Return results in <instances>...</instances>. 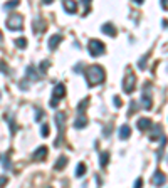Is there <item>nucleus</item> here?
I'll use <instances>...</instances> for the list:
<instances>
[{
  "label": "nucleus",
  "mask_w": 168,
  "mask_h": 188,
  "mask_svg": "<svg viewBox=\"0 0 168 188\" xmlns=\"http://www.w3.org/2000/svg\"><path fill=\"white\" fill-rule=\"evenodd\" d=\"M86 81H88V86H98L104 81V69L101 66L94 64V66H89L86 69Z\"/></svg>",
  "instance_id": "1"
},
{
  "label": "nucleus",
  "mask_w": 168,
  "mask_h": 188,
  "mask_svg": "<svg viewBox=\"0 0 168 188\" xmlns=\"http://www.w3.org/2000/svg\"><path fill=\"white\" fill-rule=\"evenodd\" d=\"M88 51L93 57H98L104 52V44L101 42V40L93 39V40H89V44H88Z\"/></svg>",
  "instance_id": "2"
},
{
  "label": "nucleus",
  "mask_w": 168,
  "mask_h": 188,
  "mask_svg": "<svg viewBox=\"0 0 168 188\" xmlns=\"http://www.w3.org/2000/svg\"><path fill=\"white\" fill-rule=\"evenodd\" d=\"M22 24H24V19L20 14H12L9 19H7V27L10 30H20L22 29Z\"/></svg>",
  "instance_id": "3"
},
{
  "label": "nucleus",
  "mask_w": 168,
  "mask_h": 188,
  "mask_svg": "<svg viewBox=\"0 0 168 188\" xmlns=\"http://www.w3.org/2000/svg\"><path fill=\"white\" fill-rule=\"evenodd\" d=\"M134 87H136V76H134L133 72H128V76L125 77L123 91H125V93H128V94H131L134 91Z\"/></svg>",
  "instance_id": "4"
},
{
  "label": "nucleus",
  "mask_w": 168,
  "mask_h": 188,
  "mask_svg": "<svg viewBox=\"0 0 168 188\" xmlns=\"http://www.w3.org/2000/svg\"><path fill=\"white\" fill-rule=\"evenodd\" d=\"M52 101H51V106L52 108H56L57 106V101L59 99H62L64 96H66V87H64V84H57L56 87H54V91H52Z\"/></svg>",
  "instance_id": "5"
},
{
  "label": "nucleus",
  "mask_w": 168,
  "mask_h": 188,
  "mask_svg": "<svg viewBox=\"0 0 168 188\" xmlns=\"http://www.w3.org/2000/svg\"><path fill=\"white\" fill-rule=\"evenodd\" d=\"M151 181H153L155 186H161V185H165V181H166V175L158 170L157 173L153 175V180H151Z\"/></svg>",
  "instance_id": "6"
},
{
  "label": "nucleus",
  "mask_w": 168,
  "mask_h": 188,
  "mask_svg": "<svg viewBox=\"0 0 168 188\" xmlns=\"http://www.w3.org/2000/svg\"><path fill=\"white\" fill-rule=\"evenodd\" d=\"M151 119L150 118H140L138 119V123H136V126H138V129L140 131H146V129H150L151 128Z\"/></svg>",
  "instance_id": "7"
},
{
  "label": "nucleus",
  "mask_w": 168,
  "mask_h": 188,
  "mask_svg": "<svg viewBox=\"0 0 168 188\" xmlns=\"http://www.w3.org/2000/svg\"><path fill=\"white\" fill-rule=\"evenodd\" d=\"M61 40H62V35H61V34L52 35L51 39H49V49H51V51H54V49L57 47V45L61 44Z\"/></svg>",
  "instance_id": "8"
},
{
  "label": "nucleus",
  "mask_w": 168,
  "mask_h": 188,
  "mask_svg": "<svg viewBox=\"0 0 168 188\" xmlns=\"http://www.w3.org/2000/svg\"><path fill=\"white\" fill-rule=\"evenodd\" d=\"M101 30H103L106 35H109V37H114V35H116V29H114V25H113V24H109V22L104 24V25L101 27Z\"/></svg>",
  "instance_id": "9"
},
{
  "label": "nucleus",
  "mask_w": 168,
  "mask_h": 188,
  "mask_svg": "<svg viewBox=\"0 0 168 188\" xmlns=\"http://www.w3.org/2000/svg\"><path fill=\"white\" fill-rule=\"evenodd\" d=\"M46 156H47V148H46V146H40L37 151L32 154V158H34V160H37V161L39 160H44Z\"/></svg>",
  "instance_id": "10"
},
{
  "label": "nucleus",
  "mask_w": 168,
  "mask_h": 188,
  "mask_svg": "<svg viewBox=\"0 0 168 188\" xmlns=\"http://www.w3.org/2000/svg\"><path fill=\"white\" fill-rule=\"evenodd\" d=\"M62 7H64V10L67 12V14H74V12L77 10V3L76 2H69V0L62 3Z\"/></svg>",
  "instance_id": "11"
},
{
  "label": "nucleus",
  "mask_w": 168,
  "mask_h": 188,
  "mask_svg": "<svg viewBox=\"0 0 168 188\" xmlns=\"http://www.w3.org/2000/svg\"><path fill=\"white\" fill-rule=\"evenodd\" d=\"M129 135H131V128L128 124H123L120 128V138L121 140H126V138H129Z\"/></svg>",
  "instance_id": "12"
},
{
  "label": "nucleus",
  "mask_w": 168,
  "mask_h": 188,
  "mask_svg": "<svg viewBox=\"0 0 168 188\" xmlns=\"http://www.w3.org/2000/svg\"><path fill=\"white\" fill-rule=\"evenodd\" d=\"M32 27H34V30H35V32H42L44 29H46V24H44V20H42V19H37V20H34Z\"/></svg>",
  "instance_id": "13"
},
{
  "label": "nucleus",
  "mask_w": 168,
  "mask_h": 188,
  "mask_svg": "<svg viewBox=\"0 0 168 188\" xmlns=\"http://www.w3.org/2000/svg\"><path fill=\"white\" fill-rule=\"evenodd\" d=\"M86 124H88V118H86V116H79V118L74 121V128H77V129L84 128Z\"/></svg>",
  "instance_id": "14"
},
{
  "label": "nucleus",
  "mask_w": 168,
  "mask_h": 188,
  "mask_svg": "<svg viewBox=\"0 0 168 188\" xmlns=\"http://www.w3.org/2000/svg\"><path fill=\"white\" fill-rule=\"evenodd\" d=\"M141 103H143V108H145V109H151V98H150V94H143L141 96Z\"/></svg>",
  "instance_id": "15"
},
{
  "label": "nucleus",
  "mask_w": 168,
  "mask_h": 188,
  "mask_svg": "<svg viewBox=\"0 0 168 188\" xmlns=\"http://www.w3.org/2000/svg\"><path fill=\"white\" fill-rule=\"evenodd\" d=\"M56 121H57V126L61 128H64V121H66V112H57L56 114Z\"/></svg>",
  "instance_id": "16"
},
{
  "label": "nucleus",
  "mask_w": 168,
  "mask_h": 188,
  "mask_svg": "<svg viewBox=\"0 0 168 188\" xmlns=\"http://www.w3.org/2000/svg\"><path fill=\"white\" fill-rule=\"evenodd\" d=\"M66 163H67V156H61L56 163V170H62L66 168Z\"/></svg>",
  "instance_id": "17"
},
{
  "label": "nucleus",
  "mask_w": 168,
  "mask_h": 188,
  "mask_svg": "<svg viewBox=\"0 0 168 188\" xmlns=\"http://www.w3.org/2000/svg\"><path fill=\"white\" fill-rule=\"evenodd\" d=\"M109 163V153L108 151H104V153H101V158H99V165L101 166H106Z\"/></svg>",
  "instance_id": "18"
},
{
  "label": "nucleus",
  "mask_w": 168,
  "mask_h": 188,
  "mask_svg": "<svg viewBox=\"0 0 168 188\" xmlns=\"http://www.w3.org/2000/svg\"><path fill=\"white\" fill-rule=\"evenodd\" d=\"M84 173H86V165L84 163H79V165H77V170H76V177L81 178Z\"/></svg>",
  "instance_id": "19"
},
{
  "label": "nucleus",
  "mask_w": 168,
  "mask_h": 188,
  "mask_svg": "<svg viewBox=\"0 0 168 188\" xmlns=\"http://www.w3.org/2000/svg\"><path fill=\"white\" fill-rule=\"evenodd\" d=\"M27 77H29V79H34V81L39 77L37 72H35V69L32 67V66H29V67H27Z\"/></svg>",
  "instance_id": "20"
},
{
  "label": "nucleus",
  "mask_w": 168,
  "mask_h": 188,
  "mask_svg": "<svg viewBox=\"0 0 168 188\" xmlns=\"http://www.w3.org/2000/svg\"><path fill=\"white\" fill-rule=\"evenodd\" d=\"M88 104H89V98H86V99H83V101H81L79 104H77V111H79L81 114H83V112H84V108L88 106Z\"/></svg>",
  "instance_id": "21"
},
{
  "label": "nucleus",
  "mask_w": 168,
  "mask_h": 188,
  "mask_svg": "<svg viewBox=\"0 0 168 188\" xmlns=\"http://www.w3.org/2000/svg\"><path fill=\"white\" fill-rule=\"evenodd\" d=\"M15 45H17L19 49H25L27 47V39H24V37L22 39H17L15 40Z\"/></svg>",
  "instance_id": "22"
},
{
  "label": "nucleus",
  "mask_w": 168,
  "mask_h": 188,
  "mask_svg": "<svg viewBox=\"0 0 168 188\" xmlns=\"http://www.w3.org/2000/svg\"><path fill=\"white\" fill-rule=\"evenodd\" d=\"M146 61H148V56H143L140 61H138V66H140V69H145L146 67Z\"/></svg>",
  "instance_id": "23"
},
{
  "label": "nucleus",
  "mask_w": 168,
  "mask_h": 188,
  "mask_svg": "<svg viewBox=\"0 0 168 188\" xmlns=\"http://www.w3.org/2000/svg\"><path fill=\"white\" fill-rule=\"evenodd\" d=\"M49 131H51L49 124H44V126H42V129H40V133H42V136H44V138H47V136H49Z\"/></svg>",
  "instance_id": "24"
},
{
  "label": "nucleus",
  "mask_w": 168,
  "mask_h": 188,
  "mask_svg": "<svg viewBox=\"0 0 168 188\" xmlns=\"http://www.w3.org/2000/svg\"><path fill=\"white\" fill-rule=\"evenodd\" d=\"M19 3H20V2H17V0H12V2H9V3L5 5V9H15Z\"/></svg>",
  "instance_id": "25"
},
{
  "label": "nucleus",
  "mask_w": 168,
  "mask_h": 188,
  "mask_svg": "<svg viewBox=\"0 0 168 188\" xmlns=\"http://www.w3.org/2000/svg\"><path fill=\"white\" fill-rule=\"evenodd\" d=\"M49 66H51V62H49V61H42V64H40V71H42V72H46Z\"/></svg>",
  "instance_id": "26"
},
{
  "label": "nucleus",
  "mask_w": 168,
  "mask_h": 188,
  "mask_svg": "<svg viewBox=\"0 0 168 188\" xmlns=\"http://www.w3.org/2000/svg\"><path fill=\"white\" fill-rule=\"evenodd\" d=\"M0 72H3V74H9V67L5 66V62H0Z\"/></svg>",
  "instance_id": "27"
},
{
  "label": "nucleus",
  "mask_w": 168,
  "mask_h": 188,
  "mask_svg": "<svg viewBox=\"0 0 168 188\" xmlns=\"http://www.w3.org/2000/svg\"><path fill=\"white\" fill-rule=\"evenodd\" d=\"M113 103H114V106L116 108H121V99H120V96H114V99H113Z\"/></svg>",
  "instance_id": "28"
},
{
  "label": "nucleus",
  "mask_w": 168,
  "mask_h": 188,
  "mask_svg": "<svg viewBox=\"0 0 168 188\" xmlns=\"http://www.w3.org/2000/svg\"><path fill=\"white\" fill-rule=\"evenodd\" d=\"M143 186V180L141 178H138L136 180V183H134V188H141Z\"/></svg>",
  "instance_id": "29"
},
{
  "label": "nucleus",
  "mask_w": 168,
  "mask_h": 188,
  "mask_svg": "<svg viewBox=\"0 0 168 188\" xmlns=\"http://www.w3.org/2000/svg\"><path fill=\"white\" fill-rule=\"evenodd\" d=\"M5 183H7V177H0V186L5 185Z\"/></svg>",
  "instance_id": "30"
},
{
  "label": "nucleus",
  "mask_w": 168,
  "mask_h": 188,
  "mask_svg": "<svg viewBox=\"0 0 168 188\" xmlns=\"http://www.w3.org/2000/svg\"><path fill=\"white\" fill-rule=\"evenodd\" d=\"M0 42H2V32H0Z\"/></svg>",
  "instance_id": "31"
}]
</instances>
